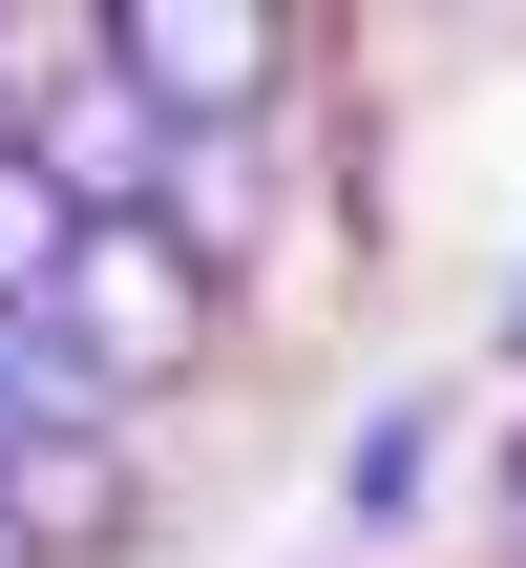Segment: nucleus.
I'll return each mask as SVG.
<instances>
[{
  "instance_id": "nucleus-4",
  "label": "nucleus",
  "mask_w": 526,
  "mask_h": 568,
  "mask_svg": "<svg viewBox=\"0 0 526 568\" xmlns=\"http://www.w3.org/2000/svg\"><path fill=\"white\" fill-rule=\"evenodd\" d=\"M0 548L21 568H127L148 548V422H42V443H0Z\"/></svg>"
},
{
  "instance_id": "nucleus-7",
  "label": "nucleus",
  "mask_w": 526,
  "mask_h": 568,
  "mask_svg": "<svg viewBox=\"0 0 526 568\" xmlns=\"http://www.w3.org/2000/svg\"><path fill=\"white\" fill-rule=\"evenodd\" d=\"M485 506H506V568H526V422H506V464H485Z\"/></svg>"
},
{
  "instance_id": "nucleus-3",
  "label": "nucleus",
  "mask_w": 526,
  "mask_h": 568,
  "mask_svg": "<svg viewBox=\"0 0 526 568\" xmlns=\"http://www.w3.org/2000/svg\"><path fill=\"white\" fill-rule=\"evenodd\" d=\"M0 148H21L84 232H148V190H169V126L127 105V63H105V42H63V63L21 84V126H0Z\"/></svg>"
},
{
  "instance_id": "nucleus-2",
  "label": "nucleus",
  "mask_w": 526,
  "mask_h": 568,
  "mask_svg": "<svg viewBox=\"0 0 526 568\" xmlns=\"http://www.w3.org/2000/svg\"><path fill=\"white\" fill-rule=\"evenodd\" d=\"M84 42L127 63V105H148L169 148L274 126V84H295V21H253V0H127V21H84Z\"/></svg>"
},
{
  "instance_id": "nucleus-1",
  "label": "nucleus",
  "mask_w": 526,
  "mask_h": 568,
  "mask_svg": "<svg viewBox=\"0 0 526 568\" xmlns=\"http://www.w3.org/2000/svg\"><path fill=\"white\" fill-rule=\"evenodd\" d=\"M42 316H63V358H84V379H105L127 422H148L169 379H211V358H232V295H211V274H190L169 232H84Z\"/></svg>"
},
{
  "instance_id": "nucleus-8",
  "label": "nucleus",
  "mask_w": 526,
  "mask_h": 568,
  "mask_svg": "<svg viewBox=\"0 0 526 568\" xmlns=\"http://www.w3.org/2000/svg\"><path fill=\"white\" fill-rule=\"evenodd\" d=\"M506 358H526V274H506Z\"/></svg>"
},
{
  "instance_id": "nucleus-6",
  "label": "nucleus",
  "mask_w": 526,
  "mask_h": 568,
  "mask_svg": "<svg viewBox=\"0 0 526 568\" xmlns=\"http://www.w3.org/2000/svg\"><path fill=\"white\" fill-rule=\"evenodd\" d=\"M422 506H443V400L401 379V400H358V443H337V527H358V548H401Z\"/></svg>"
},
{
  "instance_id": "nucleus-5",
  "label": "nucleus",
  "mask_w": 526,
  "mask_h": 568,
  "mask_svg": "<svg viewBox=\"0 0 526 568\" xmlns=\"http://www.w3.org/2000/svg\"><path fill=\"white\" fill-rule=\"evenodd\" d=\"M148 232H169V253H190L211 295H253V253H274V126H211V148H169Z\"/></svg>"
}]
</instances>
